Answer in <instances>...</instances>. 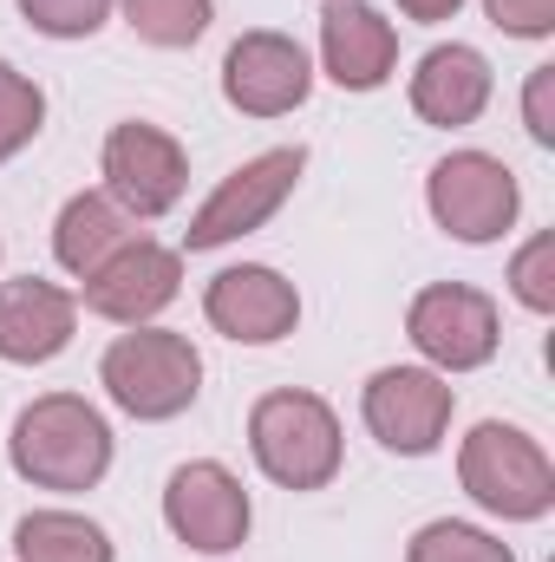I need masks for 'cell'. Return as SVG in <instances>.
<instances>
[{
    "label": "cell",
    "instance_id": "6da1fadb",
    "mask_svg": "<svg viewBox=\"0 0 555 562\" xmlns=\"http://www.w3.org/2000/svg\"><path fill=\"white\" fill-rule=\"evenodd\" d=\"M7 458L33 491H92L112 471V425L79 393H39L13 419Z\"/></svg>",
    "mask_w": 555,
    "mask_h": 562
},
{
    "label": "cell",
    "instance_id": "7a4b0ae2",
    "mask_svg": "<svg viewBox=\"0 0 555 562\" xmlns=\"http://www.w3.org/2000/svg\"><path fill=\"white\" fill-rule=\"evenodd\" d=\"M457 477H464L471 504L490 510V517L536 524V517L555 510V464L523 425L484 419L457 451Z\"/></svg>",
    "mask_w": 555,
    "mask_h": 562
},
{
    "label": "cell",
    "instance_id": "3957f363",
    "mask_svg": "<svg viewBox=\"0 0 555 562\" xmlns=\"http://www.w3.org/2000/svg\"><path fill=\"white\" fill-rule=\"evenodd\" d=\"M99 380H105L118 413H132V419H177L203 393V353L190 347V334L138 327V334H118L105 347Z\"/></svg>",
    "mask_w": 555,
    "mask_h": 562
},
{
    "label": "cell",
    "instance_id": "277c9868",
    "mask_svg": "<svg viewBox=\"0 0 555 562\" xmlns=\"http://www.w3.org/2000/svg\"><path fill=\"white\" fill-rule=\"evenodd\" d=\"M249 451L281 491H327L340 477V419L320 393H262L249 413Z\"/></svg>",
    "mask_w": 555,
    "mask_h": 562
},
{
    "label": "cell",
    "instance_id": "5b68a950",
    "mask_svg": "<svg viewBox=\"0 0 555 562\" xmlns=\"http://www.w3.org/2000/svg\"><path fill=\"white\" fill-rule=\"evenodd\" d=\"M424 203H431V216H438L444 236H457V243H497L517 223L523 190H517V170L503 157H490V150H451V157L431 164Z\"/></svg>",
    "mask_w": 555,
    "mask_h": 562
},
{
    "label": "cell",
    "instance_id": "8992f818",
    "mask_svg": "<svg viewBox=\"0 0 555 562\" xmlns=\"http://www.w3.org/2000/svg\"><path fill=\"white\" fill-rule=\"evenodd\" d=\"M406 334H412V347L438 373H477V367L497 360L503 321H497V301L484 288L431 281V288H418L412 307H406Z\"/></svg>",
    "mask_w": 555,
    "mask_h": 562
},
{
    "label": "cell",
    "instance_id": "52a82bcc",
    "mask_svg": "<svg viewBox=\"0 0 555 562\" xmlns=\"http://www.w3.org/2000/svg\"><path fill=\"white\" fill-rule=\"evenodd\" d=\"M301 170H307V150H301V144H275V150L249 157L242 170H229V177L209 190V203L190 216L183 243H190V249H223V243H236V236H256L281 203L294 196Z\"/></svg>",
    "mask_w": 555,
    "mask_h": 562
},
{
    "label": "cell",
    "instance_id": "ba28073f",
    "mask_svg": "<svg viewBox=\"0 0 555 562\" xmlns=\"http://www.w3.org/2000/svg\"><path fill=\"white\" fill-rule=\"evenodd\" d=\"M249 491L229 464L216 458H196V464H177L170 484H163V524L183 550L196 557H229L249 543Z\"/></svg>",
    "mask_w": 555,
    "mask_h": 562
},
{
    "label": "cell",
    "instance_id": "9c48e42d",
    "mask_svg": "<svg viewBox=\"0 0 555 562\" xmlns=\"http://www.w3.org/2000/svg\"><path fill=\"white\" fill-rule=\"evenodd\" d=\"M190 190V157L163 125H112L105 138V196L132 216V223H157L163 210H177Z\"/></svg>",
    "mask_w": 555,
    "mask_h": 562
},
{
    "label": "cell",
    "instance_id": "30bf717a",
    "mask_svg": "<svg viewBox=\"0 0 555 562\" xmlns=\"http://www.w3.org/2000/svg\"><path fill=\"white\" fill-rule=\"evenodd\" d=\"M360 413H366V431L399 451V458H424L444 445L451 431V413H457V393L431 373V367H380L360 393Z\"/></svg>",
    "mask_w": 555,
    "mask_h": 562
},
{
    "label": "cell",
    "instance_id": "8fae6325",
    "mask_svg": "<svg viewBox=\"0 0 555 562\" xmlns=\"http://www.w3.org/2000/svg\"><path fill=\"white\" fill-rule=\"evenodd\" d=\"M177 288H183V256L163 249V243H150V236H132L118 256H105L86 276V294L79 301L92 314L118 321V327H144L150 314H163L177 301Z\"/></svg>",
    "mask_w": 555,
    "mask_h": 562
},
{
    "label": "cell",
    "instance_id": "7c38bea8",
    "mask_svg": "<svg viewBox=\"0 0 555 562\" xmlns=\"http://www.w3.org/2000/svg\"><path fill=\"white\" fill-rule=\"evenodd\" d=\"M203 314H209L216 334H229L242 347H275L301 321V294H294V281L281 276V269L242 262V269H223L203 288Z\"/></svg>",
    "mask_w": 555,
    "mask_h": 562
},
{
    "label": "cell",
    "instance_id": "4fadbf2b",
    "mask_svg": "<svg viewBox=\"0 0 555 562\" xmlns=\"http://www.w3.org/2000/svg\"><path fill=\"white\" fill-rule=\"evenodd\" d=\"M314 92V66L287 33H242L223 59V99L249 119H281Z\"/></svg>",
    "mask_w": 555,
    "mask_h": 562
},
{
    "label": "cell",
    "instance_id": "5bb4252c",
    "mask_svg": "<svg viewBox=\"0 0 555 562\" xmlns=\"http://www.w3.org/2000/svg\"><path fill=\"white\" fill-rule=\"evenodd\" d=\"M320 66L347 92H380L399 66V33L366 0H327L320 13Z\"/></svg>",
    "mask_w": 555,
    "mask_h": 562
},
{
    "label": "cell",
    "instance_id": "9a60e30c",
    "mask_svg": "<svg viewBox=\"0 0 555 562\" xmlns=\"http://www.w3.org/2000/svg\"><path fill=\"white\" fill-rule=\"evenodd\" d=\"M72 327H79V301L59 281H0V360H13V367L59 360L72 347Z\"/></svg>",
    "mask_w": 555,
    "mask_h": 562
},
{
    "label": "cell",
    "instance_id": "2e32d148",
    "mask_svg": "<svg viewBox=\"0 0 555 562\" xmlns=\"http://www.w3.org/2000/svg\"><path fill=\"white\" fill-rule=\"evenodd\" d=\"M490 105V59L477 46H431L412 72V112L438 132L477 125Z\"/></svg>",
    "mask_w": 555,
    "mask_h": 562
},
{
    "label": "cell",
    "instance_id": "e0dca14e",
    "mask_svg": "<svg viewBox=\"0 0 555 562\" xmlns=\"http://www.w3.org/2000/svg\"><path fill=\"white\" fill-rule=\"evenodd\" d=\"M132 243V216L105 196V190H79L66 210H59V223H53V256H59V269L66 276H92L105 256H118Z\"/></svg>",
    "mask_w": 555,
    "mask_h": 562
},
{
    "label": "cell",
    "instance_id": "ac0fdd59",
    "mask_svg": "<svg viewBox=\"0 0 555 562\" xmlns=\"http://www.w3.org/2000/svg\"><path fill=\"white\" fill-rule=\"evenodd\" d=\"M20 562H112V537L79 510H33L13 524Z\"/></svg>",
    "mask_w": 555,
    "mask_h": 562
},
{
    "label": "cell",
    "instance_id": "d6986e66",
    "mask_svg": "<svg viewBox=\"0 0 555 562\" xmlns=\"http://www.w3.org/2000/svg\"><path fill=\"white\" fill-rule=\"evenodd\" d=\"M125 26L144 46H196L209 33V0H125Z\"/></svg>",
    "mask_w": 555,
    "mask_h": 562
},
{
    "label": "cell",
    "instance_id": "ffe728a7",
    "mask_svg": "<svg viewBox=\"0 0 555 562\" xmlns=\"http://www.w3.org/2000/svg\"><path fill=\"white\" fill-rule=\"evenodd\" d=\"M406 562H517V550L497 543V537L477 530V524H451V517H438V524H424L412 543H406Z\"/></svg>",
    "mask_w": 555,
    "mask_h": 562
},
{
    "label": "cell",
    "instance_id": "44dd1931",
    "mask_svg": "<svg viewBox=\"0 0 555 562\" xmlns=\"http://www.w3.org/2000/svg\"><path fill=\"white\" fill-rule=\"evenodd\" d=\"M39 125H46V92L0 59V164L39 138Z\"/></svg>",
    "mask_w": 555,
    "mask_h": 562
},
{
    "label": "cell",
    "instance_id": "7402d4cb",
    "mask_svg": "<svg viewBox=\"0 0 555 562\" xmlns=\"http://www.w3.org/2000/svg\"><path fill=\"white\" fill-rule=\"evenodd\" d=\"M26 26L46 40H92L112 13V0H20Z\"/></svg>",
    "mask_w": 555,
    "mask_h": 562
},
{
    "label": "cell",
    "instance_id": "603a6c76",
    "mask_svg": "<svg viewBox=\"0 0 555 562\" xmlns=\"http://www.w3.org/2000/svg\"><path fill=\"white\" fill-rule=\"evenodd\" d=\"M510 288L530 314H550L555 307V236H530L523 256L510 262Z\"/></svg>",
    "mask_w": 555,
    "mask_h": 562
},
{
    "label": "cell",
    "instance_id": "cb8c5ba5",
    "mask_svg": "<svg viewBox=\"0 0 555 562\" xmlns=\"http://www.w3.org/2000/svg\"><path fill=\"white\" fill-rule=\"evenodd\" d=\"M484 13L510 40H550L555 33V0H484Z\"/></svg>",
    "mask_w": 555,
    "mask_h": 562
},
{
    "label": "cell",
    "instance_id": "d4e9b609",
    "mask_svg": "<svg viewBox=\"0 0 555 562\" xmlns=\"http://www.w3.org/2000/svg\"><path fill=\"white\" fill-rule=\"evenodd\" d=\"M550 92H555V66L530 72V92H523V125L536 144H555V119H550Z\"/></svg>",
    "mask_w": 555,
    "mask_h": 562
},
{
    "label": "cell",
    "instance_id": "484cf974",
    "mask_svg": "<svg viewBox=\"0 0 555 562\" xmlns=\"http://www.w3.org/2000/svg\"><path fill=\"white\" fill-rule=\"evenodd\" d=\"M464 0H399V13L406 20H418V26H438V20H451Z\"/></svg>",
    "mask_w": 555,
    "mask_h": 562
}]
</instances>
